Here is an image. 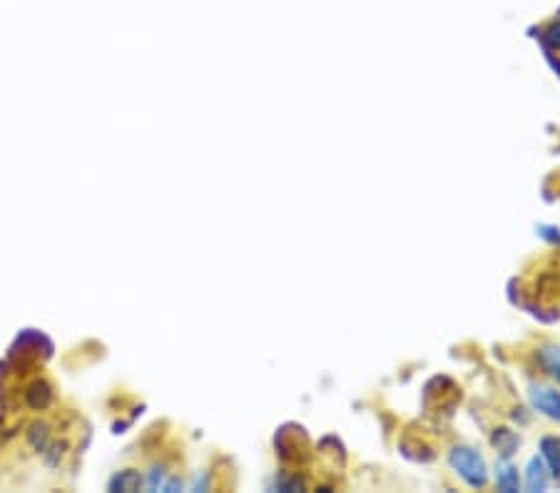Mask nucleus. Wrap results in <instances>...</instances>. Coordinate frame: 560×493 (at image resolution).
<instances>
[{"mask_svg":"<svg viewBox=\"0 0 560 493\" xmlns=\"http://www.w3.org/2000/svg\"><path fill=\"white\" fill-rule=\"evenodd\" d=\"M449 462H451L453 471L458 473L468 486L484 489L488 481V469H485L484 459L478 456V451L468 449V446H456L449 453Z\"/></svg>","mask_w":560,"mask_h":493,"instance_id":"f257e3e1","label":"nucleus"},{"mask_svg":"<svg viewBox=\"0 0 560 493\" xmlns=\"http://www.w3.org/2000/svg\"><path fill=\"white\" fill-rule=\"evenodd\" d=\"M530 407L540 411L543 417L560 421V391L548 386H530Z\"/></svg>","mask_w":560,"mask_h":493,"instance_id":"f03ea898","label":"nucleus"},{"mask_svg":"<svg viewBox=\"0 0 560 493\" xmlns=\"http://www.w3.org/2000/svg\"><path fill=\"white\" fill-rule=\"evenodd\" d=\"M142 473L135 471V469H125V471H118L112 479H110L108 489L110 491H122V493H135L142 489Z\"/></svg>","mask_w":560,"mask_h":493,"instance_id":"7ed1b4c3","label":"nucleus"},{"mask_svg":"<svg viewBox=\"0 0 560 493\" xmlns=\"http://www.w3.org/2000/svg\"><path fill=\"white\" fill-rule=\"evenodd\" d=\"M53 401V389H50V384L48 381H32L31 386H28V391H25V404L31 408H35V411H43L48 404Z\"/></svg>","mask_w":560,"mask_h":493,"instance_id":"20e7f679","label":"nucleus"},{"mask_svg":"<svg viewBox=\"0 0 560 493\" xmlns=\"http://www.w3.org/2000/svg\"><path fill=\"white\" fill-rule=\"evenodd\" d=\"M548 469H546V463L543 459L538 456H533L529 462V469H526V489L529 491H546V486H548Z\"/></svg>","mask_w":560,"mask_h":493,"instance_id":"39448f33","label":"nucleus"},{"mask_svg":"<svg viewBox=\"0 0 560 493\" xmlns=\"http://www.w3.org/2000/svg\"><path fill=\"white\" fill-rule=\"evenodd\" d=\"M540 456H543V463L548 466L550 476H560V439L556 436H546L540 441Z\"/></svg>","mask_w":560,"mask_h":493,"instance_id":"423d86ee","label":"nucleus"},{"mask_svg":"<svg viewBox=\"0 0 560 493\" xmlns=\"http://www.w3.org/2000/svg\"><path fill=\"white\" fill-rule=\"evenodd\" d=\"M496 483H498V491H503V493H516L518 486H520L516 466L508 462V459H501V462H498Z\"/></svg>","mask_w":560,"mask_h":493,"instance_id":"0eeeda50","label":"nucleus"},{"mask_svg":"<svg viewBox=\"0 0 560 493\" xmlns=\"http://www.w3.org/2000/svg\"><path fill=\"white\" fill-rule=\"evenodd\" d=\"M518 444H520V439H518L511 429H498L496 434H493V446H496V451L501 453V459H511V456L516 453Z\"/></svg>","mask_w":560,"mask_h":493,"instance_id":"6e6552de","label":"nucleus"},{"mask_svg":"<svg viewBox=\"0 0 560 493\" xmlns=\"http://www.w3.org/2000/svg\"><path fill=\"white\" fill-rule=\"evenodd\" d=\"M538 359L540 366H543L553 379H558L560 381V349H556V346H543L538 352Z\"/></svg>","mask_w":560,"mask_h":493,"instance_id":"1a4fd4ad","label":"nucleus"},{"mask_svg":"<svg viewBox=\"0 0 560 493\" xmlns=\"http://www.w3.org/2000/svg\"><path fill=\"white\" fill-rule=\"evenodd\" d=\"M28 441H31V446L35 451H45L48 444H50V426L43 424V421H35L31 431H28Z\"/></svg>","mask_w":560,"mask_h":493,"instance_id":"9d476101","label":"nucleus"},{"mask_svg":"<svg viewBox=\"0 0 560 493\" xmlns=\"http://www.w3.org/2000/svg\"><path fill=\"white\" fill-rule=\"evenodd\" d=\"M540 43L546 48V53H556V50H560V21H553L548 28L540 31Z\"/></svg>","mask_w":560,"mask_h":493,"instance_id":"9b49d317","label":"nucleus"}]
</instances>
